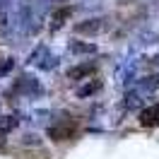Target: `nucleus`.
<instances>
[{"label":"nucleus","instance_id":"nucleus-6","mask_svg":"<svg viewBox=\"0 0 159 159\" xmlns=\"http://www.w3.org/2000/svg\"><path fill=\"white\" fill-rule=\"evenodd\" d=\"M101 89V80H92V82H87L84 87H80L77 89V97L80 99H84V97H92L94 92H99Z\"/></svg>","mask_w":159,"mask_h":159},{"label":"nucleus","instance_id":"nucleus-8","mask_svg":"<svg viewBox=\"0 0 159 159\" xmlns=\"http://www.w3.org/2000/svg\"><path fill=\"white\" fill-rule=\"evenodd\" d=\"M17 123H20V120H17V116H0V133H7V130H12Z\"/></svg>","mask_w":159,"mask_h":159},{"label":"nucleus","instance_id":"nucleus-9","mask_svg":"<svg viewBox=\"0 0 159 159\" xmlns=\"http://www.w3.org/2000/svg\"><path fill=\"white\" fill-rule=\"evenodd\" d=\"M145 89H154L159 87V75H152V77H145V84H142Z\"/></svg>","mask_w":159,"mask_h":159},{"label":"nucleus","instance_id":"nucleus-10","mask_svg":"<svg viewBox=\"0 0 159 159\" xmlns=\"http://www.w3.org/2000/svg\"><path fill=\"white\" fill-rule=\"evenodd\" d=\"M7 145V138H5V133H0V149Z\"/></svg>","mask_w":159,"mask_h":159},{"label":"nucleus","instance_id":"nucleus-2","mask_svg":"<svg viewBox=\"0 0 159 159\" xmlns=\"http://www.w3.org/2000/svg\"><path fill=\"white\" fill-rule=\"evenodd\" d=\"M75 34H99L101 29H104V24H101V20H84V22H77L75 27Z\"/></svg>","mask_w":159,"mask_h":159},{"label":"nucleus","instance_id":"nucleus-7","mask_svg":"<svg viewBox=\"0 0 159 159\" xmlns=\"http://www.w3.org/2000/svg\"><path fill=\"white\" fill-rule=\"evenodd\" d=\"M94 51H97V46L89 43V41H84V43L82 41H72L70 43V53H94Z\"/></svg>","mask_w":159,"mask_h":159},{"label":"nucleus","instance_id":"nucleus-3","mask_svg":"<svg viewBox=\"0 0 159 159\" xmlns=\"http://www.w3.org/2000/svg\"><path fill=\"white\" fill-rule=\"evenodd\" d=\"M97 70L94 63H82V65H75V68L68 70V80H89V75Z\"/></svg>","mask_w":159,"mask_h":159},{"label":"nucleus","instance_id":"nucleus-1","mask_svg":"<svg viewBox=\"0 0 159 159\" xmlns=\"http://www.w3.org/2000/svg\"><path fill=\"white\" fill-rule=\"evenodd\" d=\"M72 135H75V123H70V120H63V123H56V125L48 128V138L53 140V142L70 140Z\"/></svg>","mask_w":159,"mask_h":159},{"label":"nucleus","instance_id":"nucleus-4","mask_svg":"<svg viewBox=\"0 0 159 159\" xmlns=\"http://www.w3.org/2000/svg\"><path fill=\"white\" fill-rule=\"evenodd\" d=\"M157 123H159V104L157 106H149V109H145L140 113V125L142 128H154Z\"/></svg>","mask_w":159,"mask_h":159},{"label":"nucleus","instance_id":"nucleus-5","mask_svg":"<svg viewBox=\"0 0 159 159\" xmlns=\"http://www.w3.org/2000/svg\"><path fill=\"white\" fill-rule=\"evenodd\" d=\"M70 15H72V7H60L51 15V31H58L65 22L70 20Z\"/></svg>","mask_w":159,"mask_h":159}]
</instances>
